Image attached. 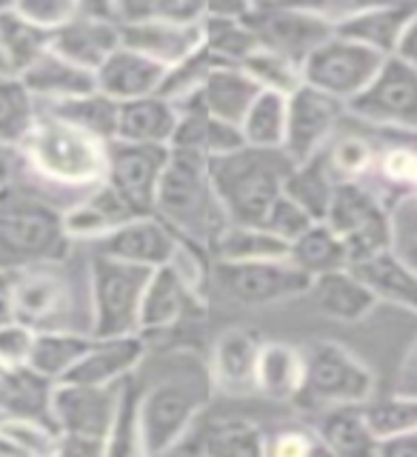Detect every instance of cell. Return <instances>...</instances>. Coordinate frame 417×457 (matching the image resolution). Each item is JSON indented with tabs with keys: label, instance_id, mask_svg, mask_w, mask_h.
<instances>
[{
	"label": "cell",
	"instance_id": "1",
	"mask_svg": "<svg viewBox=\"0 0 417 457\" xmlns=\"http://www.w3.org/2000/svg\"><path fill=\"white\" fill-rule=\"evenodd\" d=\"M106 146L109 143L80 132L54 114L38 112L32 129L21 140L18 157L40 183L78 200L104 183Z\"/></svg>",
	"mask_w": 417,
	"mask_h": 457
},
{
	"label": "cell",
	"instance_id": "2",
	"mask_svg": "<svg viewBox=\"0 0 417 457\" xmlns=\"http://www.w3.org/2000/svg\"><path fill=\"white\" fill-rule=\"evenodd\" d=\"M71 237L63 226V206L9 183L0 192V269L23 271L46 263H66Z\"/></svg>",
	"mask_w": 417,
	"mask_h": 457
},
{
	"label": "cell",
	"instance_id": "3",
	"mask_svg": "<svg viewBox=\"0 0 417 457\" xmlns=\"http://www.w3.org/2000/svg\"><path fill=\"white\" fill-rule=\"evenodd\" d=\"M154 218H161L178 237L200 249H212L218 243L229 218L212 186L206 161L186 152H171L157 189Z\"/></svg>",
	"mask_w": 417,
	"mask_h": 457
},
{
	"label": "cell",
	"instance_id": "4",
	"mask_svg": "<svg viewBox=\"0 0 417 457\" xmlns=\"http://www.w3.org/2000/svg\"><path fill=\"white\" fill-rule=\"evenodd\" d=\"M206 166L229 223L263 226L295 163L283 152L243 146L232 154L214 157Z\"/></svg>",
	"mask_w": 417,
	"mask_h": 457
},
{
	"label": "cell",
	"instance_id": "5",
	"mask_svg": "<svg viewBox=\"0 0 417 457\" xmlns=\"http://www.w3.org/2000/svg\"><path fill=\"white\" fill-rule=\"evenodd\" d=\"M209 392L212 380H200L195 371H171L146 389L140 386V426L152 457L175 446L204 420Z\"/></svg>",
	"mask_w": 417,
	"mask_h": 457
},
{
	"label": "cell",
	"instance_id": "6",
	"mask_svg": "<svg viewBox=\"0 0 417 457\" xmlns=\"http://www.w3.org/2000/svg\"><path fill=\"white\" fill-rule=\"evenodd\" d=\"M152 271L112 261L104 254L89 257V335L97 340L140 335V303Z\"/></svg>",
	"mask_w": 417,
	"mask_h": 457
},
{
	"label": "cell",
	"instance_id": "7",
	"mask_svg": "<svg viewBox=\"0 0 417 457\" xmlns=\"http://www.w3.org/2000/svg\"><path fill=\"white\" fill-rule=\"evenodd\" d=\"M306 378L300 403L312 409L366 406L375 397V375L371 369L338 340H314L304 349Z\"/></svg>",
	"mask_w": 417,
	"mask_h": 457
},
{
	"label": "cell",
	"instance_id": "8",
	"mask_svg": "<svg viewBox=\"0 0 417 457\" xmlns=\"http://www.w3.org/2000/svg\"><path fill=\"white\" fill-rule=\"evenodd\" d=\"M323 223L335 228L352 263L397 246L392 212L366 180H338Z\"/></svg>",
	"mask_w": 417,
	"mask_h": 457
},
{
	"label": "cell",
	"instance_id": "9",
	"mask_svg": "<svg viewBox=\"0 0 417 457\" xmlns=\"http://www.w3.org/2000/svg\"><path fill=\"white\" fill-rule=\"evenodd\" d=\"M63 266L66 263H46L12 271L14 320L35 332H61V328L83 332L71 320L78 314V289Z\"/></svg>",
	"mask_w": 417,
	"mask_h": 457
},
{
	"label": "cell",
	"instance_id": "10",
	"mask_svg": "<svg viewBox=\"0 0 417 457\" xmlns=\"http://www.w3.org/2000/svg\"><path fill=\"white\" fill-rule=\"evenodd\" d=\"M243 18L254 32L257 46L297 66H304L306 57L335 35V23L329 21L323 6L246 4Z\"/></svg>",
	"mask_w": 417,
	"mask_h": 457
},
{
	"label": "cell",
	"instance_id": "11",
	"mask_svg": "<svg viewBox=\"0 0 417 457\" xmlns=\"http://www.w3.org/2000/svg\"><path fill=\"white\" fill-rule=\"evenodd\" d=\"M386 61L389 57H380L378 52L361 46V43L332 35L306 57L300 71H304L306 86L349 106L352 100H357L369 89V83L378 78Z\"/></svg>",
	"mask_w": 417,
	"mask_h": 457
},
{
	"label": "cell",
	"instance_id": "12",
	"mask_svg": "<svg viewBox=\"0 0 417 457\" xmlns=\"http://www.w3.org/2000/svg\"><path fill=\"white\" fill-rule=\"evenodd\" d=\"M346 112L371 126L417 135V69L389 57L369 89L352 100Z\"/></svg>",
	"mask_w": 417,
	"mask_h": 457
},
{
	"label": "cell",
	"instance_id": "13",
	"mask_svg": "<svg viewBox=\"0 0 417 457\" xmlns=\"http://www.w3.org/2000/svg\"><path fill=\"white\" fill-rule=\"evenodd\" d=\"M169 146H138V143L112 140L106 146L104 183L118 192L135 214H154L157 189L169 166Z\"/></svg>",
	"mask_w": 417,
	"mask_h": 457
},
{
	"label": "cell",
	"instance_id": "14",
	"mask_svg": "<svg viewBox=\"0 0 417 457\" xmlns=\"http://www.w3.org/2000/svg\"><path fill=\"white\" fill-rule=\"evenodd\" d=\"M218 283L223 292L240 306L261 309L286 303V300L309 295L312 278L304 275L289 261H271V263H218L214 266Z\"/></svg>",
	"mask_w": 417,
	"mask_h": 457
},
{
	"label": "cell",
	"instance_id": "15",
	"mask_svg": "<svg viewBox=\"0 0 417 457\" xmlns=\"http://www.w3.org/2000/svg\"><path fill=\"white\" fill-rule=\"evenodd\" d=\"M343 114H349V112L340 100L329 97L304 83L295 95H289V118H286L283 154L289 157L295 166L321 157L329 146H332L335 129L343 120Z\"/></svg>",
	"mask_w": 417,
	"mask_h": 457
},
{
	"label": "cell",
	"instance_id": "16",
	"mask_svg": "<svg viewBox=\"0 0 417 457\" xmlns=\"http://www.w3.org/2000/svg\"><path fill=\"white\" fill-rule=\"evenodd\" d=\"M126 383V380H123ZM121 386H83L54 383L52 389V423L57 435H78L106 440L121 406Z\"/></svg>",
	"mask_w": 417,
	"mask_h": 457
},
{
	"label": "cell",
	"instance_id": "17",
	"mask_svg": "<svg viewBox=\"0 0 417 457\" xmlns=\"http://www.w3.org/2000/svg\"><path fill=\"white\" fill-rule=\"evenodd\" d=\"M121 46V26L109 14V4H80L78 14L52 32L49 49L63 61L86 71H95Z\"/></svg>",
	"mask_w": 417,
	"mask_h": 457
},
{
	"label": "cell",
	"instance_id": "18",
	"mask_svg": "<svg viewBox=\"0 0 417 457\" xmlns=\"http://www.w3.org/2000/svg\"><path fill=\"white\" fill-rule=\"evenodd\" d=\"M178 243L180 237L161 218L143 214V218L129 220L114 228V232H109L106 237L92 243V254H104L112 257V261L154 271L171 261Z\"/></svg>",
	"mask_w": 417,
	"mask_h": 457
},
{
	"label": "cell",
	"instance_id": "19",
	"mask_svg": "<svg viewBox=\"0 0 417 457\" xmlns=\"http://www.w3.org/2000/svg\"><path fill=\"white\" fill-rule=\"evenodd\" d=\"M257 95H261L257 83L240 66H218L189 95L175 100V106L178 112H200L240 129Z\"/></svg>",
	"mask_w": 417,
	"mask_h": 457
},
{
	"label": "cell",
	"instance_id": "20",
	"mask_svg": "<svg viewBox=\"0 0 417 457\" xmlns=\"http://www.w3.org/2000/svg\"><path fill=\"white\" fill-rule=\"evenodd\" d=\"M121 46L135 49L171 71L204 46V35H200V21L146 18L121 26Z\"/></svg>",
	"mask_w": 417,
	"mask_h": 457
},
{
	"label": "cell",
	"instance_id": "21",
	"mask_svg": "<svg viewBox=\"0 0 417 457\" xmlns=\"http://www.w3.org/2000/svg\"><path fill=\"white\" fill-rule=\"evenodd\" d=\"M417 4H352L340 6L335 18V35L378 52L380 57H395L397 43Z\"/></svg>",
	"mask_w": 417,
	"mask_h": 457
},
{
	"label": "cell",
	"instance_id": "22",
	"mask_svg": "<svg viewBox=\"0 0 417 457\" xmlns=\"http://www.w3.org/2000/svg\"><path fill=\"white\" fill-rule=\"evenodd\" d=\"M263 337L252 328L232 326L214 337V346L209 354V380L214 389L223 395H252L257 380V361H261Z\"/></svg>",
	"mask_w": 417,
	"mask_h": 457
},
{
	"label": "cell",
	"instance_id": "23",
	"mask_svg": "<svg viewBox=\"0 0 417 457\" xmlns=\"http://www.w3.org/2000/svg\"><path fill=\"white\" fill-rule=\"evenodd\" d=\"M166 75L169 69L161 63L149 61L135 49L118 46L109 54V61L95 71V86L114 104H132L140 97L161 95Z\"/></svg>",
	"mask_w": 417,
	"mask_h": 457
},
{
	"label": "cell",
	"instance_id": "24",
	"mask_svg": "<svg viewBox=\"0 0 417 457\" xmlns=\"http://www.w3.org/2000/svg\"><path fill=\"white\" fill-rule=\"evenodd\" d=\"M200 309H204V297H197L175 271L169 266L154 269L140 303V337L169 332Z\"/></svg>",
	"mask_w": 417,
	"mask_h": 457
},
{
	"label": "cell",
	"instance_id": "25",
	"mask_svg": "<svg viewBox=\"0 0 417 457\" xmlns=\"http://www.w3.org/2000/svg\"><path fill=\"white\" fill-rule=\"evenodd\" d=\"M146 361V337H109L92 343V349L83 354V361L69 371L63 383L83 386H121L135 378L140 363Z\"/></svg>",
	"mask_w": 417,
	"mask_h": 457
},
{
	"label": "cell",
	"instance_id": "26",
	"mask_svg": "<svg viewBox=\"0 0 417 457\" xmlns=\"http://www.w3.org/2000/svg\"><path fill=\"white\" fill-rule=\"evenodd\" d=\"M140 218L126 206V200L112 189V186L100 183L92 192L80 195L78 200L63 209V226L71 243H97L106 237L118 226Z\"/></svg>",
	"mask_w": 417,
	"mask_h": 457
},
{
	"label": "cell",
	"instance_id": "27",
	"mask_svg": "<svg viewBox=\"0 0 417 457\" xmlns=\"http://www.w3.org/2000/svg\"><path fill=\"white\" fill-rule=\"evenodd\" d=\"M21 83L26 86V92L35 97L38 109L52 106V104H63V100L89 95L97 89L92 71L63 61V57L54 54L52 49L43 52L38 61L23 71Z\"/></svg>",
	"mask_w": 417,
	"mask_h": 457
},
{
	"label": "cell",
	"instance_id": "28",
	"mask_svg": "<svg viewBox=\"0 0 417 457\" xmlns=\"http://www.w3.org/2000/svg\"><path fill=\"white\" fill-rule=\"evenodd\" d=\"M180 112L163 95L140 97L118 109V135L114 140L138 143V146H169L178 132Z\"/></svg>",
	"mask_w": 417,
	"mask_h": 457
},
{
	"label": "cell",
	"instance_id": "29",
	"mask_svg": "<svg viewBox=\"0 0 417 457\" xmlns=\"http://www.w3.org/2000/svg\"><path fill=\"white\" fill-rule=\"evenodd\" d=\"M243 12H246V4L206 6V14L200 18L204 49L226 66H243L257 49H261L246 18H243Z\"/></svg>",
	"mask_w": 417,
	"mask_h": 457
},
{
	"label": "cell",
	"instance_id": "30",
	"mask_svg": "<svg viewBox=\"0 0 417 457\" xmlns=\"http://www.w3.org/2000/svg\"><path fill=\"white\" fill-rule=\"evenodd\" d=\"M349 269L369 286L378 303H392L417 314V271L400 257L397 249L371 254L361 263H352Z\"/></svg>",
	"mask_w": 417,
	"mask_h": 457
},
{
	"label": "cell",
	"instance_id": "31",
	"mask_svg": "<svg viewBox=\"0 0 417 457\" xmlns=\"http://www.w3.org/2000/svg\"><path fill=\"white\" fill-rule=\"evenodd\" d=\"M326 457H378L380 440L371 432L363 406H340L321 411V420L314 423Z\"/></svg>",
	"mask_w": 417,
	"mask_h": 457
},
{
	"label": "cell",
	"instance_id": "32",
	"mask_svg": "<svg viewBox=\"0 0 417 457\" xmlns=\"http://www.w3.org/2000/svg\"><path fill=\"white\" fill-rule=\"evenodd\" d=\"M309 295L314 306L338 323H361L378 306V297L369 292V286L352 269L314 278Z\"/></svg>",
	"mask_w": 417,
	"mask_h": 457
},
{
	"label": "cell",
	"instance_id": "33",
	"mask_svg": "<svg viewBox=\"0 0 417 457\" xmlns=\"http://www.w3.org/2000/svg\"><path fill=\"white\" fill-rule=\"evenodd\" d=\"M304 378H306L304 349H297L286 340L263 343L261 361H257V380H254L257 395L289 403V400H297L300 392H304Z\"/></svg>",
	"mask_w": 417,
	"mask_h": 457
},
{
	"label": "cell",
	"instance_id": "34",
	"mask_svg": "<svg viewBox=\"0 0 417 457\" xmlns=\"http://www.w3.org/2000/svg\"><path fill=\"white\" fill-rule=\"evenodd\" d=\"M238 149H243V137L238 126L209 118V114L200 112H180L178 132L171 137V152L195 154L209 163L214 157L232 154Z\"/></svg>",
	"mask_w": 417,
	"mask_h": 457
},
{
	"label": "cell",
	"instance_id": "35",
	"mask_svg": "<svg viewBox=\"0 0 417 457\" xmlns=\"http://www.w3.org/2000/svg\"><path fill=\"white\" fill-rule=\"evenodd\" d=\"M95 337L89 332H38L32 357H29V369L49 383H63L69 371L75 369L83 354L92 349Z\"/></svg>",
	"mask_w": 417,
	"mask_h": 457
},
{
	"label": "cell",
	"instance_id": "36",
	"mask_svg": "<svg viewBox=\"0 0 417 457\" xmlns=\"http://www.w3.org/2000/svg\"><path fill=\"white\" fill-rule=\"evenodd\" d=\"M52 389L32 369H6L0 378V418H32L52 423ZM54 426V423H52Z\"/></svg>",
	"mask_w": 417,
	"mask_h": 457
},
{
	"label": "cell",
	"instance_id": "37",
	"mask_svg": "<svg viewBox=\"0 0 417 457\" xmlns=\"http://www.w3.org/2000/svg\"><path fill=\"white\" fill-rule=\"evenodd\" d=\"M52 35L29 23L23 14L12 6H0V66L12 75H23L43 52H49Z\"/></svg>",
	"mask_w": 417,
	"mask_h": 457
},
{
	"label": "cell",
	"instance_id": "38",
	"mask_svg": "<svg viewBox=\"0 0 417 457\" xmlns=\"http://www.w3.org/2000/svg\"><path fill=\"white\" fill-rule=\"evenodd\" d=\"M218 263H271L289 261V243L271 235L263 226L229 223L226 232L212 246Z\"/></svg>",
	"mask_w": 417,
	"mask_h": 457
},
{
	"label": "cell",
	"instance_id": "39",
	"mask_svg": "<svg viewBox=\"0 0 417 457\" xmlns=\"http://www.w3.org/2000/svg\"><path fill=\"white\" fill-rule=\"evenodd\" d=\"M289 263L312 280L352 266L346 246H343V240L329 223H314L297 240L289 243Z\"/></svg>",
	"mask_w": 417,
	"mask_h": 457
},
{
	"label": "cell",
	"instance_id": "40",
	"mask_svg": "<svg viewBox=\"0 0 417 457\" xmlns=\"http://www.w3.org/2000/svg\"><path fill=\"white\" fill-rule=\"evenodd\" d=\"M335 186H338V178H335V171L329 169L326 152H323L321 157H314V161L292 166L283 186V195L292 197L314 223H323L329 214V204H332Z\"/></svg>",
	"mask_w": 417,
	"mask_h": 457
},
{
	"label": "cell",
	"instance_id": "41",
	"mask_svg": "<svg viewBox=\"0 0 417 457\" xmlns=\"http://www.w3.org/2000/svg\"><path fill=\"white\" fill-rule=\"evenodd\" d=\"M118 109H121V104H114L112 97L95 89L89 95L63 100V104L40 106L38 112L54 114V118H61L63 123L80 129V132L92 135L104 143H112L114 135H118Z\"/></svg>",
	"mask_w": 417,
	"mask_h": 457
},
{
	"label": "cell",
	"instance_id": "42",
	"mask_svg": "<svg viewBox=\"0 0 417 457\" xmlns=\"http://www.w3.org/2000/svg\"><path fill=\"white\" fill-rule=\"evenodd\" d=\"M286 118H289V97L275 92H261L240 123L243 146L263 149V152H283Z\"/></svg>",
	"mask_w": 417,
	"mask_h": 457
},
{
	"label": "cell",
	"instance_id": "43",
	"mask_svg": "<svg viewBox=\"0 0 417 457\" xmlns=\"http://www.w3.org/2000/svg\"><path fill=\"white\" fill-rule=\"evenodd\" d=\"M204 457H266L263 428L249 418L204 423Z\"/></svg>",
	"mask_w": 417,
	"mask_h": 457
},
{
	"label": "cell",
	"instance_id": "44",
	"mask_svg": "<svg viewBox=\"0 0 417 457\" xmlns=\"http://www.w3.org/2000/svg\"><path fill=\"white\" fill-rule=\"evenodd\" d=\"M106 457H152L140 426V383L129 378L121 392V406L106 435Z\"/></svg>",
	"mask_w": 417,
	"mask_h": 457
},
{
	"label": "cell",
	"instance_id": "45",
	"mask_svg": "<svg viewBox=\"0 0 417 457\" xmlns=\"http://www.w3.org/2000/svg\"><path fill=\"white\" fill-rule=\"evenodd\" d=\"M38 118L35 97L26 92L18 75L0 66V140L6 146H21V140Z\"/></svg>",
	"mask_w": 417,
	"mask_h": 457
},
{
	"label": "cell",
	"instance_id": "46",
	"mask_svg": "<svg viewBox=\"0 0 417 457\" xmlns=\"http://www.w3.org/2000/svg\"><path fill=\"white\" fill-rule=\"evenodd\" d=\"M240 69L257 83L261 92H275V95L289 97L304 86V71H300V66L269 49H257Z\"/></svg>",
	"mask_w": 417,
	"mask_h": 457
},
{
	"label": "cell",
	"instance_id": "47",
	"mask_svg": "<svg viewBox=\"0 0 417 457\" xmlns=\"http://www.w3.org/2000/svg\"><path fill=\"white\" fill-rule=\"evenodd\" d=\"M366 420L378 440L397 437L417 432V400L404 395H389V397H371L363 406Z\"/></svg>",
	"mask_w": 417,
	"mask_h": 457
},
{
	"label": "cell",
	"instance_id": "48",
	"mask_svg": "<svg viewBox=\"0 0 417 457\" xmlns=\"http://www.w3.org/2000/svg\"><path fill=\"white\" fill-rule=\"evenodd\" d=\"M329 169L335 171L338 180H363L371 169L378 166V157L371 146L361 137H343L326 149Z\"/></svg>",
	"mask_w": 417,
	"mask_h": 457
},
{
	"label": "cell",
	"instance_id": "49",
	"mask_svg": "<svg viewBox=\"0 0 417 457\" xmlns=\"http://www.w3.org/2000/svg\"><path fill=\"white\" fill-rule=\"evenodd\" d=\"M266 457H326L314 428L286 426L266 437Z\"/></svg>",
	"mask_w": 417,
	"mask_h": 457
},
{
	"label": "cell",
	"instance_id": "50",
	"mask_svg": "<svg viewBox=\"0 0 417 457\" xmlns=\"http://www.w3.org/2000/svg\"><path fill=\"white\" fill-rule=\"evenodd\" d=\"M204 252L206 249H200V246H195V243L180 237L175 254H171V261L166 263L186 286H189V289L197 297H204V286L209 280V263H206V254Z\"/></svg>",
	"mask_w": 417,
	"mask_h": 457
},
{
	"label": "cell",
	"instance_id": "51",
	"mask_svg": "<svg viewBox=\"0 0 417 457\" xmlns=\"http://www.w3.org/2000/svg\"><path fill=\"white\" fill-rule=\"evenodd\" d=\"M309 226H314V220L295 204L292 197H286V195H280L275 200V206L269 209L266 220H263V228H269L271 235H278L286 243L297 240Z\"/></svg>",
	"mask_w": 417,
	"mask_h": 457
},
{
	"label": "cell",
	"instance_id": "52",
	"mask_svg": "<svg viewBox=\"0 0 417 457\" xmlns=\"http://www.w3.org/2000/svg\"><path fill=\"white\" fill-rule=\"evenodd\" d=\"M29 23H35L43 32H57L63 23H69L78 14L80 4L75 0H26V4H14Z\"/></svg>",
	"mask_w": 417,
	"mask_h": 457
},
{
	"label": "cell",
	"instance_id": "53",
	"mask_svg": "<svg viewBox=\"0 0 417 457\" xmlns=\"http://www.w3.org/2000/svg\"><path fill=\"white\" fill-rule=\"evenodd\" d=\"M38 332L21 320L0 326V366L4 369H26L32 357Z\"/></svg>",
	"mask_w": 417,
	"mask_h": 457
},
{
	"label": "cell",
	"instance_id": "54",
	"mask_svg": "<svg viewBox=\"0 0 417 457\" xmlns=\"http://www.w3.org/2000/svg\"><path fill=\"white\" fill-rule=\"evenodd\" d=\"M378 166L383 171L386 180H392L395 186H409L417 192V152L409 149H395L378 157Z\"/></svg>",
	"mask_w": 417,
	"mask_h": 457
},
{
	"label": "cell",
	"instance_id": "55",
	"mask_svg": "<svg viewBox=\"0 0 417 457\" xmlns=\"http://www.w3.org/2000/svg\"><path fill=\"white\" fill-rule=\"evenodd\" d=\"M54 457H106V440L61 435V437H57Z\"/></svg>",
	"mask_w": 417,
	"mask_h": 457
},
{
	"label": "cell",
	"instance_id": "56",
	"mask_svg": "<svg viewBox=\"0 0 417 457\" xmlns=\"http://www.w3.org/2000/svg\"><path fill=\"white\" fill-rule=\"evenodd\" d=\"M392 392L417 400V335L412 337L409 349H406V354H404V361H400L397 380H395V389H392Z\"/></svg>",
	"mask_w": 417,
	"mask_h": 457
},
{
	"label": "cell",
	"instance_id": "57",
	"mask_svg": "<svg viewBox=\"0 0 417 457\" xmlns=\"http://www.w3.org/2000/svg\"><path fill=\"white\" fill-rule=\"evenodd\" d=\"M154 457H204V420H200L186 437H180L175 446H169L166 452Z\"/></svg>",
	"mask_w": 417,
	"mask_h": 457
},
{
	"label": "cell",
	"instance_id": "58",
	"mask_svg": "<svg viewBox=\"0 0 417 457\" xmlns=\"http://www.w3.org/2000/svg\"><path fill=\"white\" fill-rule=\"evenodd\" d=\"M378 457H417V432L380 440Z\"/></svg>",
	"mask_w": 417,
	"mask_h": 457
},
{
	"label": "cell",
	"instance_id": "59",
	"mask_svg": "<svg viewBox=\"0 0 417 457\" xmlns=\"http://www.w3.org/2000/svg\"><path fill=\"white\" fill-rule=\"evenodd\" d=\"M397 61H404L406 66L417 69V9L409 18L404 35H400V43H397V52H395Z\"/></svg>",
	"mask_w": 417,
	"mask_h": 457
},
{
	"label": "cell",
	"instance_id": "60",
	"mask_svg": "<svg viewBox=\"0 0 417 457\" xmlns=\"http://www.w3.org/2000/svg\"><path fill=\"white\" fill-rule=\"evenodd\" d=\"M18 163H21L18 149L6 146V143L0 140V189H6V186L14 180V169H18Z\"/></svg>",
	"mask_w": 417,
	"mask_h": 457
},
{
	"label": "cell",
	"instance_id": "61",
	"mask_svg": "<svg viewBox=\"0 0 417 457\" xmlns=\"http://www.w3.org/2000/svg\"><path fill=\"white\" fill-rule=\"evenodd\" d=\"M14 320L12 309V271L0 269V326H6Z\"/></svg>",
	"mask_w": 417,
	"mask_h": 457
},
{
	"label": "cell",
	"instance_id": "62",
	"mask_svg": "<svg viewBox=\"0 0 417 457\" xmlns=\"http://www.w3.org/2000/svg\"><path fill=\"white\" fill-rule=\"evenodd\" d=\"M395 249H397V252H400V257H404V261L417 271V235H414V237H409V240H404V243H397Z\"/></svg>",
	"mask_w": 417,
	"mask_h": 457
},
{
	"label": "cell",
	"instance_id": "63",
	"mask_svg": "<svg viewBox=\"0 0 417 457\" xmlns=\"http://www.w3.org/2000/svg\"><path fill=\"white\" fill-rule=\"evenodd\" d=\"M0 457H29V454L18 446V443L9 440L4 432H0Z\"/></svg>",
	"mask_w": 417,
	"mask_h": 457
},
{
	"label": "cell",
	"instance_id": "64",
	"mask_svg": "<svg viewBox=\"0 0 417 457\" xmlns=\"http://www.w3.org/2000/svg\"><path fill=\"white\" fill-rule=\"evenodd\" d=\"M0 192H4V189H0Z\"/></svg>",
	"mask_w": 417,
	"mask_h": 457
}]
</instances>
